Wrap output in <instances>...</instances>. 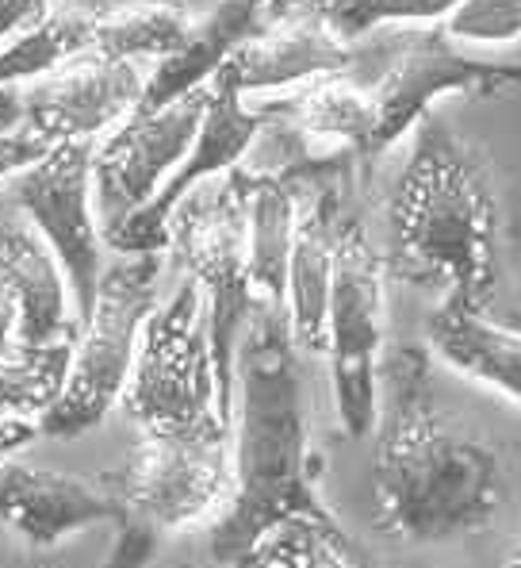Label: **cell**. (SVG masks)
<instances>
[{"label":"cell","instance_id":"1","mask_svg":"<svg viewBox=\"0 0 521 568\" xmlns=\"http://www.w3.org/2000/svg\"><path fill=\"white\" fill-rule=\"evenodd\" d=\"M231 438L234 491L207 534V554L218 568H238L280 523H315L346 538L315 488L296 338L280 304L257 300L242 331Z\"/></svg>","mask_w":521,"mask_h":568},{"label":"cell","instance_id":"30","mask_svg":"<svg viewBox=\"0 0 521 568\" xmlns=\"http://www.w3.org/2000/svg\"><path fill=\"white\" fill-rule=\"evenodd\" d=\"M510 568H521V554L514 557V561H510Z\"/></svg>","mask_w":521,"mask_h":568},{"label":"cell","instance_id":"9","mask_svg":"<svg viewBox=\"0 0 521 568\" xmlns=\"http://www.w3.org/2000/svg\"><path fill=\"white\" fill-rule=\"evenodd\" d=\"M92 154H96V139L54 142L35 165L16 173V204L62 265L81 327L92 315L100 277H104V262H100L104 235H100L96 200H92Z\"/></svg>","mask_w":521,"mask_h":568},{"label":"cell","instance_id":"19","mask_svg":"<svg viewBox=\"0 0 521 568\" xmlns=\"http://www.w3.org/2000/svg\"><path fill=\"white\" fill-rule=\"evenodd\" d=\"M100 16L104 12L85 0H54L31 28L0 43V89L28 85V81L47 78L58 65L81 58L89 50Z\"/></svg>","mask_w":521,"mask_h":568},{"label":"cell","instance_id":"5","mask_svg":"<svg viewBox=\"0 0 521 568\" xmlns=\"http://www.w3.org/2000/svg\"><path fill=\"white\" fill-rule=\"evenodd\" d=\"M162 254H131L108 265L96 288V304L73 346L70 377L58 404L39 419L47 438H81L123 399L139 338L157 307Z\"/></svg>","mask_w":521,"mask_h":568},{"label":"cell","instance_id":"2","mask_svg":"<svg viewBox=\"0 0 521 568\" xmlns=\"http://www.w3.org/2000/svg\"><path fill=\"white\" fill-rule=\"evenodd\" d=\"M372 491L380 530L415 546L483 530L507 499L499 449L437 407L426 346L380 362Z\"/></svg>","mask_w":521,"mask_h":568},{"label":"cell","instance_id":"18","mask_svg":"<svg viewBox=\"0 0 521 568\" xmlns=\"http://www.w3.org/2000/svg\"><path fill=\"white\" fill-rule=\"evenodd\" d=\"M246 189V239H249V281L254 296L280 304L288 296V257L299 220V181L292 173H268L238 165Z\"/></svg>","mask_w":521,"mask_h":568},{"label":"cell","instance_id":"22","mask_svg":"<svg viewBox=\"0 0 521 568\" xmlns=\"http://www.w3.org/2000/svg\"><path fill=\"white\" fill-rule=\"evenodd\" d=\"M349 538L315 523H280L249 549L238 568H353Z\"/></svg>","mask_w":521,"mask_h":568},{"label":"cell","instance_id":"11","mask_svg":"<svg viewBox=\"0 0 521 568\" xmlns=\"http://www.w3.org/2000/svg\"><path fill=\"white\" fill-rule=\"evenodd\" d=\"M265 123L268 115L260 108L246 104L234 73L223 65L212 78V100H207L204 128H200L192 150L184 154V162L150 196V204H142L134 215L115 223L112 231H104V246H112L123 257L165 254L170 250V220L176 207H181V200L196 185H204L207 178H218V173L246 162L254 142L260 139V131H265Z\"/></svg>","mask_w":521,"mask_h":568},{"label":"cell","instance_id":"6","mask_svg":"<svg viewBox=\"0 0 521 568\" xmlns=\"http://www.w3.org/2000/svg\"><path fill=\"white\" fill-rule=\"evenodd\" d=\"M123 407L142 430L154 434L231 430L218 415L207 300L192 277L154 307L142 327Z\"/></svg>","mask_w":521,"mask_h":568},{"label":"cell","instance_id":"7","mask_svg":"<svg viewBox=\"0 0 521 568\" xmlns=\"http://www.w3.org/2000/svg\"><path fill=\"white\" fill-rule=\"evenodd\" d=\"M384 254L372 246L365 223L341 215L334 250L326 357L334 377V407L349 438H365L380 412L384 362Z\"/></svg>","mask_w":521,"mask_h":568},{"label":"cell","instance_id":"24","mask_svg":"<svg viewBox=\"0 0 521 568\" xmlns=\"http://www.w3.org/2000/svg\"><path fill=\"white\" fill-rule=\"evenodd\" d=\"M441 28L452 43L476 50V54L514 47L521 43V0H460L441 20ZM491 58H507V54H491Z\"/></svg>","mask_w":521,"mask_h":568},{"label":"cell","instance_id":"4","mask_svg":"<svg viewBox=\"0 0 521 568\" xmlns=\"http://www.w3.org/2000/svg\"><path fill=\"white\" fill-rule=\"evenodd\" d=\"M170 250H176L188 277L204 288L207 334L218 384V415L231 426L234 415V362L246 320L254 312L249 281V239H246V189L238 165L207 178L181 200L170 220Z\"/></svg>","mask_w":521,"mask_h":568},{"label":"cell","instance_id":"26","mask_svg":"<svg viewBox=\"0 0 521 568\" xmlns=\"http://www.w3.org/2000/svg\"><path fill=\"white\" fill-rule=\"evenodd\" d=\"M50 4L54 0H0V43L20 36L23 28H31Z\"/></svg>","mask_w":521,"mask_h":568},{"label":"cell","instance_id":"29","mask_svg":"<svg viewBox=\"0 0 521 568\" xmlns=\"http://www.w3.org/2000/svg\"><path fill=\"white\" fill-rule=\"evenodd\" d=\"M20 123V85L0 89V131H16Z\"/></svg>","mask_w":521,"mask_h":568},{"label":"cell","instance_id":"3","mask_svg":"<svg viewBox=\"0 0 521 568\" xmlns=\"http://www.w3.org/2000/svg\"><path fill=\"white\" fill-rule=\"evenodd\" d=\"M499 192L487 158L437 112L410 131V150L388 200L384 270L402 284L491 312L499 284Z\"/></svg>","mask_w":521,"mask_h":568},{"label":"cell","instance_id":"16","mask_svg":"<svg viewBox=\"0 0 521 568\" xmlns=\"http://www.w3.org/2000/svg\"><path fill=\"white\" fill-rule=\"evenodd\" d=\"M0 284L20 307V346L78 342L81 323L73 312V292L58 257L39 235L23 227L0 231Z\"/></svg>","mask_w":521,"mask_h":568},{"label":"cell","instance_id":"8","mask_svg":"<svg viewBox=\"0 0 521 568\" xmlns=\"http://www.w3.org/2000/svg\"><path fill=\"white\" fill-rule=\"evenodd\" d=\"M104 480L123 499L131 523L150 534L188 530L218 519L234 491V438L212 434L142 430L120 469Z\"/></svg>","mask_w":521,"mask_h":568},{"label":"cell","instance_id":"21","mask_svg":"<svg viewBox=\"0 0 521 568\" xmlns=\"http://www.w3.org/2000/svg\"><path fill=\"white\" fill-rule=\"evenodd\" d=\"M73 346L78 342H50V346H20L16 342L0 357V415L35 423L43 419L65 388Z\"/></svg>","mask_w":521,"mask_h":568},{"label":"cell","instance_id":"12","mask_svg":"<svg viewBox=\"0 0 521 568\" xmlns=\"http://www.w3.org/2000/svg\"><path fill=\"white\" fill-rule=\"evenodd\" d=\"M146 62L81 54L47 78L20 85V123L50 142L104 139L139 108L146 93Z\"/></svg>","mask_w":521,"mask_h":568},{"label":"cell","instance_id":"15","mask_svg":"<svg viewBox=\"0 0 521 568\" xmlns=\"http://www.w3.org/2000/svg\"><path fill=\"white\" fill-rule=\"evenodd\" d=\"M346 173V170H338ZM338 173L315 178V192L299 200L296 239L288 257V323L299 349L326 354V315H330V284H334V250L341 227V185Z\"/></svg>","mask_w":521,"mask_h":568},{"label":"cell","instance_id":"23","mask_svg":"<svg viewBox=\"0 0 521 568\" xmlns=\"http://www.w3.org/2000/svg\"><path fill=\"white\" fill-rule=\"evenodd\" d=\"M457 4L460 0H326L323 12L341 39L357 43L395 23H441Z\"/></svg>","mask_w":521,"mask_h":568},{"label":"cell","instance_id":"20","mask_svg":"<svg viewBox=\"0 0 521 568\" xmlns=\"http://www.w3.org/2000/svg\"><path fill=\"white\" fill-rule=\"evenodd\" d=\"M192 20L184 0H123L96 20L85 54L154 65L184 43Z\"/></svg>","mask_w":521,"mask_h":568},{"label":"cell","instance_id":"25","mask_svg":"<svg viewBox=\"0 0 521 568\" xmlns=\"http://www.w3.org/2000/svg\"><path fill=\"white\" fill-rule=\"evenodd\" d=\"M50 146H54V142L43 139L31 128L0 131V178H16V173H23L28 165H35Z\"/></svg>","mask_w":521,"mask_h":568},{"label":"cell","instance_id":"14","mask_svg":"<svg viewBox=\"0 0 521 568\" xmlns=\"http://www.w3.org/2000/svg\"><path fill=\"white\" fill-rule=\"evenodd\" d=\"M323 4L326 0H296L260 36L234 50L226 70L234 73L242 97L292 93L307 81L349 70L353 43L330 28Z\"/></svg>","mask_w":521,"mask_h":568},{"label":"cell","instance_id":"17","mask_svg":"<svg viewBox=\"0 0 521 568\" xmlns=\"http://www.w3.org/2000/svg\"><path fill=\"white\" fill-rule=\"evenodd\" d=\"M430 354L460 377L487 384L521 404V331L502 327L487 312L441 300L426 323Z\"/></svg>","mask_w":521,"mask_h":568},{"label":"cell","instance_id":"27","mask_svg":"<svg viewBox=\"0 0 521 568\" xmlns=\"http://www.w3.org/2000/svg\"><path fill=\"white\" fill-rule=\"evenodd\" d=\"M39 438V423L35 419H4L0 415V465L12 462L23 446Z\"/></svg>","mask_w":521,"mask_h":568},{"label":"cell","instance_id":"13","mask_svg":"<svg viewBox=\"0 0 521 568\" xmlns=\"http://www.w3.org/2000/svg\"><path fill=\"white\" fill-rule=\"evenodd\" d=\"M0 523L12 526L31 546H58L92 523H115L120 530H134L127 507L104 480V473L96 480H85V476L20 462L0 465Z\"/></svg>","mask_w":521,"mask_h":568},{"label":"cell","instance_id":"10","mask_svg":"<svg viewBox=\"0 0 521 568\" xmlns=\"http://www.w3.org/2000/svg\"><path fill=\"white\" fill-rule=\"evenodd\" d=\"M207 100H212V81L162 108H134L120 128L96 142L92 200H96L100 235L150 204V196L184 162L204 128Z\"/></svg>","mask_w":521,"mask_h":568},{"label":"cell","instance_id":"28","mask_svg":"<svg viewBox=\"0 0 521 568\" xmlns=\"http://www.w3.org/2000/svg\"><path fill=\"white\" fill-rule=\"evenodd\" d=\"M16 334H20V307H16L12 292L0 284V357L16 346Z\"/></svg>","mask_w":521,"mask_h":568}]
</instances>
